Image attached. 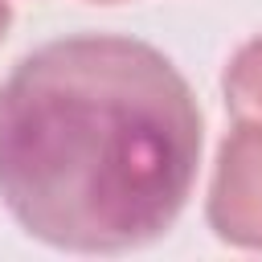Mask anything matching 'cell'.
<instances>
[{
	"instance_id": "1",
	"label": "cell",
	"mask_w": 262,
	"mask_h": 262,
	"mask_svg": "<svg viewBox=\"0 0 262 262\" xmlns=\"http://www.w3.org/2000/svg\"><path fill=\"white\" fill-rule=\"evenodd\" d=\"M201 164V111L147 41L74 33L0 86V201L25 233L74 254L156 242Z\"/></svg>"
},
{
	"instance_id": "2",
	"label": "cell",
	"mask_w": 262,
	"mask_h": 262,
	"mask_svg": "<svg viewBox=\"0 0 262 262\" xmlns=\"http://www.w3.org/2000/svg\"><path fill=\"white\" fill-rule=\"evenodd\" d=\"M209 225L221 242L262 250V123H242L225 135L209 184Z\"/></svg>"
},
{
	"instance_id": "3",
	"label": "cell",
	"mask_w": 262,
	"mask_h": 262,
	"mask_svg": "<svg viewBox=\"0 0 262 262\" xmlns=\"http://www.w3.org/2000/svg\"><path fill=\"white\" fill-rule=\"evenodd\" d=\"M225 102L242 123H262V37L233 53L225 70Z\"/></svg>"
},
{
	"instance_id": "4",
	"label": "cell",
	"mask_w": 262,
	"mask_h": 262,
	"mask_svg": "<svg viewBox=\"0 0 262 262\" xmlns=\"http://www.w3.org/2000/svg\"><path fill=\"white\" fill-rule=\"evenodd\" d=\"M8 20H12V8H8V0H0V37L8 33Z\"/></svg>"
}]
</instances>
